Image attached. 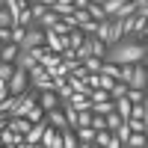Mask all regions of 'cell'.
I'll return each mask as SVG.
<instances>
[{
    "label": "cell",
    "instance_id": "6da1fadb",
    "mask_svg": "<svg viewBox=\"0 0 148 148\" xmlns=\"http://www.w3.org/2000/svg\"><path fill=\"white\" fill-rule=\"evenodd\" d=\"M148 56V45L133 39V36H121L116 45L107 47V56L104 62H113V65H136V62H145Z\"/></svg>",
    "mask_w": 148,
    "mask_h": 148
},
{
    "label": "cell",
    "instance_id": "7a4b0ae2",
    "mask_svg": "<svg viewBox=\"0 0 148 148\" xmlns=\"http://www.w3.org/2000/svg\"><path fill=\"white\" fill-rule=\"evenodd\" d=\"M27 80H30V86L36 92H45V89H53V80H51V74H47L42 65H33L30 71H27Z\"/></svg>",
    "mask_w": 148,
    "mask_h": 148
},
{
    "label": "cell",
    "instance_id": "3957f363",
    "mask_svg": "<svg viewBox=\"0 0 148 148\" xmlns=\"http://www.w3.org/2000/svg\"><path fill=\"white\" fill-rule=\"evenodd\" d=\"M36 107L42 110V113H51V110L59 107V95L53 89H45V92H36Z\"/></svg>",
    "mask_w": 148,
    "mask_h": 148
},
{
    "label": "cell",
    "instance_id": "277c9868",
    "mask_svg": "<svg viewBox=\"0 0 148 148\" xmlns=\"http://www.w3.org/2000/svg\"><path fill=\"white\" fill-rule=\"evenodd\" d=\"M27 86H30L27 71H24V68H15V74H12V77H9V83H6L9 95H21V92H27Z\"/></svg>",
    "mask_w": 148,
    "mask_h": 148
},
{
    "label": "cell",
    "instance_id": "5b68a950",
    "mask_svg": "<svg viewBox=\"0 0 148 148\" xmlns=\"http://www.w3.org/2000/svg\"><path fill=\"white\" fill-rule=\"evenodd\" d=\"M45 45V30H39L33 24V27H27V33H24V42H21V51H33V47Z\"/></svg>",
    "mask_w": 148,
    "mask_h": 148
},
{
    "label": "cell",
    "instance_id": "8992f818",
    "mask_svg": "<svg viewBox=\"0 0 148 148\" xmlns=\"http://www.w3.org/2000/svg\"><path fill=\"white\" fill-rule=\"evenodd\" d=\"M130 89H139V92H145V86H148V65L145 62H136L133 65V74H130Z\"/></svg>",
    "mask_w": 148,
    "mask_h": 148
},
{
    "label": "cell",
    "instance_id": "52a82bcc",
    "mask_svg": "<svg viewBox=\"0 0 148 148\" xmlns=\"http://www.w3.org/2000/svg\"><path fill=\"white\" fill-rule=\"evenodd\" d=\"M45 127H47V121H45V119H42V121H36V125H33L27 133H24L21 139L27 142V145H39V142H42V136H45Z\"/></svg>",
    "mask_w": 148,
    "mask_h": 148
},
{
    "label": "cell",
    "instance_id": "ba28073f",
    "mask_svg": "<svg viewBox=\"0 0 148 148\" xmlns=\"http://www.w3.org/2000/svg\"><path fill=\"white\" fill-rule=\"evenodd\" d=\"M6 127L15 133V136H24L30 127H33V121H27L24 116H9V121H6Z\"/></svg>",
    "mask_w": 148,
    "mask_h": 148
},
{
    "label": "cell",
    "instance_id": "9c48e42d",
    "mask_svg": "<svg viewBox=\"0 0 148 148\" xmlns=\"http://www.w3.org/2000/svg\"><path fill=\"white\" fill-rule=\"evenodd\" d=\"M39 145H42V148H62V136H59V130L47 125V127H45V136H42Z\"/></svg>",
    "mask_w": 148,
    "mask_h": 148
},
{
    "label": "cell",
    "instance_id": "30bf717a",
    "mask_svg": "<svg viewBox=\"0 0 148 148\" xmlns=\"http://www.w3.org/2000/svg\"><path fill=\"white\" fill-rule=\"evenodd\" d=\"M45 47H47L51 53H62V51H65V39H59L53 30H45Z\"/></svg>",
    "mask_w": 148,
    "mask_h": 148
},
{
    "label": "cell",
    "instance_id": "8fae6325",
    "mask_svg": "<svg viewBox=\"0 0 148 148\" xmlns=\"http://www.w3.org/2000/svg\"><path fill=\"white\" fill-rule=\"evenodd\" d=\"M45 121H47V125H51V127H56V130H65L68 127V121H65V113H62V110H51V113H45Z\"/></svg>",
    "mask_w": 148,
    "mask_h": 148
},
{
    "label": "cell",
    "instance_id": "7c38bea8",
    "mask_svg": "<svg viewBox=\"0 0 148 148\" xmlns=\"http://www.w3.org/2000/svg\"><path fill=\"white\" fill-rule=\"evenodd\" d=\"M51 12H56L59 18H71L77 9H74V3H71V0H56V3L51 6Z\"/></svg>",
    "mask_w": 148,
    "mask_h": 148
},
{
    "label": "cell",
    "instance_id": "4fadbf2b",
    "mask_svg": "<svg viewBox=\"0 0 148 148\" xmlns=\"http://www.w3.org/2000/svg\"><path fill=\"white\" fill-rule=\"evenodd\" d=\"M18 51H21V47H18L15 42L3 45V51H0V62H12V65H15V59H18Z\"/></svg>",
    "mask_w": 148,
    "mask_h": 148
},
{
    "label": "cell",
    "instance_id": "5bb4252c",
    "mask_svg": "<svg viewBox=\"0 0 148 148\" xmlns=\"http://www.w3.org/2000/svg\"><path fill=\"white\" fill-rule=\"evenodd\" d=\"M68 104H71L74 110H77V113H83V110H89V107H92V101H89V95H77V92H74V95L68 98Z\"/></svg>",
    "mask_w": 148,
    "mask_h": 148
},
{
    "label": "cell",
    "instance_id": "9a60e30c",
    "mask_svg": "<svg viewBox=\"0 0 148 148\" xmlns=\"http://www.w3.org/2000/svg\"><path fill=\"white\" fill-rule=\"evenodd\" d=\"M83 42H86V36H83L80 30H71V33L65 36V47H68V51H77Z\"/></svg>",
    "mask_w": 148,
    "mask_h": 148
},
{
    "label": "cell",
    "instance_id": "2e32d148",
    "mask_svg": "<svg viewBox=\"0 0 148 148\" xmlns=\"http://www.w3.org/2000/svg\"><path fill=\"white\" fill-rule=\"evenodd\" d=\"M33 65H39L36 59L30 56V51H18V59H15V68H24V71H30Z\"/></svg>",
    "mask_w": 148,
    "mask_h": 148
},
{
    "label": "cell",
    "instance_id": "e0dca14e",
    "mask_svg": "<svg viewBox=\"0 0 148 148\" xmlns=\"http://www.w3.org/2000/svg\"><path fill=\"white\" fill-rule=\"evenodd\" d=\"M113 104H116L119 119H121V121H127V119H130V101H127V98H116Z\"/></svg>",
    "mask_w": 148,
    "mask_h": 148
},
{
    "label": "cell",
    "instance_id": "ac0fdd59",
    "mask_svg": "<svg viewBox=\"0 0 148 148\" xmlns=\"http://www.w3.org/2000/svg\"><path fill=\"white\" fill-rule=\"evenodd\" d=\"M125 3H127V0H107L101 9H104V15H107V18H116V15H119V9L125 6Z\"/></svg>",
    "mask_w": 148,
    "mask_h": 148
},
{
    "label": "cell",
    "instance_id": "d6986e66",
    "mask_svg": "<svg viewBox=\"0 0 148 148\" xmlns=\"http://www.w3.org/2000/svg\"><path fill=\"white\" fill-rule=\"evenodd\" d=\"M125 148H148V136H145V133H130Z\"/></svg>",
    "mask_w": 148,
    "mask_h": 148
},
{
    "label": "cell",
    "instance_id": "ffe728a7",
    "mask_svg": "<svg viewBox=\"0 0 148 148\" xmlns=\"http://www.w3.org/2000/svg\"><path fill=\"white\" fill-rule=\"evenodd\" d=\"M101 62H104V59H98V56H86V59H80L83 71H89V74H98V71H101Z\"/></svg>",
    "mask_w": 148,
    "mask_h": 148
},
{
    "label": "cell",
    "instance_id": "44dd1931",
    "mask_svg": "<svg viewBox=\"0 0 148 148\" xmlns=\"http://www.w3.org/2000/svg\"><path fill=\"white\" fill-rule=\"evenodd\" d=\"M59 136H62V148H77V145H80V142H77V133H74L71 127L59 130Z\"/></svg>",
    "mask_w": 148,
    "mask_h": 148
},
{
    "label": "cell",
    "instance_id": "7402d4cb",
    "mask_svg": "<svg viewBox=\"0 0 148 148\" xmlns=\"http://www.w3.org/2000/svg\"><path fill=\"white\" fill-rule=\"evenodd\" d=\"M86 15H89L95 24H101V21H107V15H104V9L101 6H98V3H89V6H86Z\"/></svg>",
    "mask_w": 148,
    "mask_h": 148
},
{
    "label": "cell",
    "instance_id": "603a6c76",
    "mask_svg": "<svg viewBox=\"0 0 148 148\" xmlns=\"http://www.w3.org/2000/svg\"><path fill=\"white\" fill-rule=\"evenodd\" d=\"M74 133H77V142H89V145H92V139H95V130H92L89 125H86V127H77Z\"/></svg>",
    "mask_w": 148,
    "mask_h": 148
},
{
    "label": "cell",
    "instance_id": "cb8c5ba5",
    "mask_svg": "<svg viewBox=\"0 0 148 148\" xmlns=\"http://www.w3.org/2000/svg\"><path fill=\"white\" fill-rule=\"evenodd\" d=\"M125 98H127L130 104H148V95H145V92H139V89H127V95H125Z\"/></svg>",
    "mask_w": 148,
    "mask_h": 148
},
{
    "label": "cell",
    "instance_id": "d4e9b609",
    "mask_svg": "<svg viewBox=\"0 0 148 148\" xmlns=\"http://www.w3.org/2000/svg\"><path fill=\"white\" fill-rule=\"evenodd\" d=\"M130 119L148 121V110H145V104H130Z\"/></svg>",
    "mask_w": 148,
    "mask_h": 148
},
{
    "label": "cell",
    "instance_id": "484cf974",
    "mask_svg": "<svg viewBox=\"0 0 148 148\" xmlns=\"http://www.w3.org/2000/svg\"><path fill=\"white\" fill-rule=\"evenodd\" d=\"M127 89H130L127 83H113V89H110V101H116V98H125Z\"/></svg>",
    "mask_w": 148,
    "mask_h": 148
},
{
    "label": "cell",
    "instance_id": "4316f807",
    "mask_svg": "<svg viewBox=\"0 0 148 148\" xmlns=\"http://www.w3.org/2000/svg\"><path fill=\"white\" fill-rule=\"evenodd\" d=\"M113 136H116V139H119L121 145L127 142V136H130V127H127V121H121V125L116 127V133H113Z\"/></svg>",
    "mask_w": 148,
    "mask_h": 148
},
{
    "label": "cell",
    "instance_id": "83f0119b",
    "mask_svg": "<svg viewBox=\"0 0 148 148\" xmlns=\"http://www.w3.org/2000/svg\"><path fill=\"white\" fill-rule=\"evenodd\" d=\"M21 136H15V133H12L9 127H3V130H0V145H15Z\"/></svg>",
    "mask_w": 148,
    "mask_h": 148
},
{
    "label": "cell",
    "instance_id": "f1b7e54d",
    "mask_svg": "<svg viewBox=\"0 0 148 148\" xmlns=\"http://www.w3.org/2000/svg\"><path fill=\"white\" fill-rule=\"evenodd\" d=\"M12 74H15V65H12V62H0V80H6V83H9Z\"/></svg>",
    "mask_w": 148,
    "mask_h": 148
},
{
    "label": "cell",
    "instance_id": "f546056e",
    "mask_svg": "<svg viewBox=\"0 0 148 148\" xmlns=\"http://www.w3.org/2000/svg\"><path fill=\"white\" fill-rule=\"evenodd\" d=\"M89 101L95 104V101H110V92H104V89H89Z\"/></svg>",
    "mask_w": 148,
    "mask_h": 148
},
{
    "label": "cell",
    "instance_id": "4dcf8cb0",
    "mask_svg": "<svg viewBox=\"0 0 148 148\" xmlns=\"http://www.w3.org/2000/svg\"><path fill=\"white\" fill-rule=\"evenodd\" d=\"M113 77H107V74H98V89H104V92H110V89H113Z\"/></svg>",
    "mask_w": 148,
    "mask_h": 148
},
{
    "label": "cell",
    "instance_id": "1f68e13d",
    "mask_svg": "<svg viewBox=\"0 0 148 148\" xmlns=\"http://www.w3.org/2000/svg\"><path fill=\"white\" fill-rule=\"evenodd\" d=\"M89 127H92V130H107V121H104V116H95V113H92Z\"/></svg>",
    "mask_w": 148,
    "mask_h": 148
},
{
    "label": "cell",
    "instance_id": "d6a6232c",
    "mask_svg": "<svg viewBox=\"0 0 148 148\" xmlns=\"http://www.w3.org/2000/svg\"><path fill=\"white\" fill-rule=\"evenodd\" d=\"M24 119H27V121H33V125H36V121H42V119H45V113H42L39 107H33V110H30V113L24 116Z\"/></svg>",
    "mask_w": 148,
    "mask_h": 148
},
{
    "label": "cell",
    "instance_id": "836d02e7",
    "mask_svg": "<svg viewBox=\"0 0 148 148\" xmlns=\"http://www.w3.org/2000/svg\"><path fill=\"white\" fill-rule=\"evenodd\" d=\"M24 33H27L24 27H12V42H15L18 47H21V42H24Z\"/></svg>",
    "mask_w": 148,
    "mask_h": 148
},
{
    "label": "cell",
    "instance_id": "e575fe53",
    "mask_svg": "<svg viewBox=\"0 0 148 148\" xmlns=\"http://www.w3.org/2000/svg\"><path fill=\"white\" fill-rule=\"evenodd\" d=\"M0 27H12V18H9V12L0 6Z\"/></svg>",
    "mask_w": 148,
    "mask_h": 148
},
{
    "label": "cell",
    "instance_id": "d590c367",
    "mask_svg": "<svg viewBox=\"0 0 148 148\" xmlns=\"http://www.w3.org/2000/svg\"><path fill=\"white\" fill-rule=\"evenodd\" d=\"M9 98V89H6V80H0V104Z\"/></svg>",
    "mask_w": 148,
    "mask_h": 148
},
{
    "label": "cell",
    "instance_id": "8d00e7d4",
    "mask_svg": "<svg viewBox=\"0 0 148 148\" xmlns=\"http://www.w3.org/2000/svg\"><path fill=\"white\" fill-rule=\"evenodd\" d=\"M71 3H74V9H86V6H89V0H71Z\"/></svg>",
    "mask_w": 148,
    "mask_h": 148
},
{
    "label": "cell",
    "instance_id": "74e56055",
    "mask_svg": "<svg viewBox=\"0 0 148 148\" xmlns=\"http://www.w3.org/2000/svg\"><path fill=\"white\" fill-rule=\"evenodd\" d=\"M107 148H125V145H121V142H119V139L113 136V139H110V142H107Z\"/></svg>",
    "mask_w": 148,
    "mask_h": 148
},
{
    "label": "cell",
    "instance_id": "f35d334b",
    "mask_svg": "<svg viewBox=\"0 0 148 148\" xmlns=\"http://www.w3.org/2000/svg\"><path fill=\"white\" fill-rule=\"evenodd\" d=\"M6 121H9V116H3V113H0V130L6 127Z\"/></svg>",
    "mask_w": 148,
    "mask_h": 148
},
{
    "label": "cell",
    "instance_id": "ab89813d",
    "mask_svg": "<svg viewBox=\"0 0 148 148\" xmlns=\"http://www.w3.org/2000/svg\"><path fill=\"white\" fill-rule=\"evenodd\" d=\"M39 3H42V6H47V9H51V6L56 3V0H39Z\"/></svg>",
    "mask_w": 148,
    "mask_h": 148
},
{
    "label": "cell",
    "instance_id": "60d3db41",
    "mask_svg": "<svg viewBox=\"0 0 148 148\" xmlns=\"http://www.w3.org/2000/svg\"><path fill=\"white\" fill-rule=\"evenodd\" d=\"M89 3H98V6H104V3H107V0H89Z\"/></svg>",
    "mask_w": 148,
    "mask_h": 148
},
{
    "label": "cell",
    "instance_id": "b9f144b4",
    "mask_svg": "<svg viewBox=\"0 0 148 148\" xmlns=\"http://www.w3.org/2000/svg\"><path fill=\"white\" fill-rule=\"evenodd\" d=\"M27 3H39V0H27Z\"/></svg>",
    "mask_w": 148,
    "mask_h": 148
},
{
    "label": "cell",
    "instance_id": "7bdbcfd3",
    "mask_svg": "<svg viewBox=\"0 0 148 148\" xmlns=\"http://www.w3.org/2000/svg\"><path fill=\"white\" fill-rule=\"evenodd\" d=\"M0 6H6V0H0Z\"/></svg>",
    "mask_w": 148,
    "mask_h": 148
},
{
    "label": "cell",
    "instance_id": "ee69618b",
    "mask_svg": "<svg viewBox=\"0 0 148 148\" xmlns=\"http://www.w3.org/2000/svg\"><path fill=\"white\" fill-rule=\"evenodd\" d=\"M6 148H18V145H6Z\"/></svg>",
    "mask_w": 148,
    "mask_h": 148
},
{
    "label": "cell",
    "instance_id": "f6af8a7d",
    "mask_svg": "<svg viewBox=\"0 0 148 148\" xmlns=\"http://www.w3.org/2000/svg\"><path fill=\"white\" fill-rule=\"evenodd\" d=\"M92 148H101V145H92Z\"/></svg>",
    "mask_w": 148,
    "mask_h": 148
}]
</instances>
